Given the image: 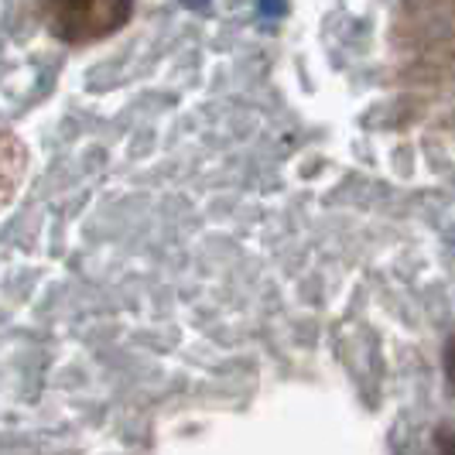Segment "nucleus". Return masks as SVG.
Returning <instances> with one entry per match:
<instances>
[{
  "label": "nucleus",
  "mask_w": 455,
  "mask_h": 455,
  "mask_svg": "<svg viewBox=\"0 0 455 455\" xmlns=\"http://www.w3.org/2000/svg\"><path fill=\"white\" fill-rule=\"evenodd\" d=\"M397 59H401V83L408 92H432L435 83L449 90V68L435 62V55L452 66V0H401L397 18Z\"/></svg>",
  "instance_id": "f257e3e1"
},
{
  "label": "nucleus",
  "mask_w": 455,
  "mask_h": 455,
  "mask_svg": "<svg viewBox=\"0 0 455 455\" xmlns=\"http://www.w3.org/2000/svg\"><path fill=\"white\" fill-rule=\"evenodd\" d=\"M134 18V0H38V21L55 42L90 48L120 35Z\"/></svg>",
  "instance_id": "f03ea898"
},
{
  "label": "nucleus",
  "mask_w": 455,
  "mask_h": 455,
  "mask_svg": "<svg viewBox=\"0 0 455 455\" xmlns=\"http://www.w3.org/2000/svg\"><path fill=\"white\" fill-rule=\"evenodd\" d=\"M28 175V148L14 131L0 127V209L14 203Z\"/></svg>",
  "instance_id": "7ed1b4c3"
},
{
  "label": "nucleus",
  "mask_w": 455,
  "mask_h": 455,
  "mask_svg": "<svg viewBox=\"0 0 455 455\" xmlns=\"http://www.w3.org/2000/svg\"><path fill=\"white\" fill-rule=\"evenodd\" d=\"M260 11H264L267 18H277V14L284 11V4H281V0H260Z\"/></svg>",
  "instance_id": "20e7f679"
},
{
  "label": "nucleus",
  "mask_w": 455,
  "mask_h": 455,
  "mask_svg": "<svg viewBox=\"0 0 455 455\" xmlns=\"http://www.w3.org/2000/svg\"><path fill=\"white\" fill-rule=\"evenodd\" d=\"M185 7H196V11H199V7H205V4H209V0H182Z\"/></svg>",
  "instance_id": "39448f33"
}]
</instances>
